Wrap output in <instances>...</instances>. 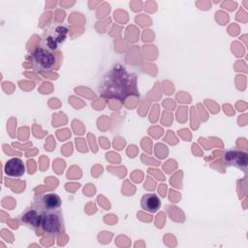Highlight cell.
<instances>
[{"label":"cell","mask_w":248,"mask_h":248,"mask_svg":"<svg viewBox=\"0 0 248 248\" xmlns=\"http://www.w3.org/2000/svg\"><path fill=\"white\" fill-rule=\"evenodd\" d=\"M107 82L117 84V86L108 87L106 89H102V96L115 97L117 99L122 100L130 95H137V92L123 87L121 85H136V78L131 74H128L125 70H113L108 75V80Z\"/></svg>","instance_id":"obj_1"},{"label":"cell","mask_w":248,"mask_h":248,"mask_svg":"<svg viewBox=\"0 0 248 248\" xmlns=\"http://www.w3.org/2000/svg\"><path fill=\"white\" fill-rule=\"evenodd\" d=\"M30 62L37 72H46L53 67L55 56L52 51L43 46H39L30 54Z\"/></svg>","instance_id":"obj_2"},{"label":"cell","mask_w":248,"mask_h":248,"mask_svg":"<svg viewBox=\"0 0 248 248\" xmlns=\"http://www.w3.org/2000/svg\"><path fill=\"white\" fill-rule=\"evenodd\" d=\"M41 228L46 233L51 235L62 232L64 230V222L61 213L59 211L43 212Z\"/></svg>","instance_id":"obj_3"},{"label":"cell","mask_w":248,"mask_h":248,"mask_svg":"<svg viewBox=\"0 0 248 248\" xmlns=\"http://www.w3.org/2000/svg\"><path fill=\"white\" fill-rule=\"evenodd\" d=\"M223 162L227 166L235 167L240 170H246L248 164V155L242 150H229L223 154Z\"/></svg>","instance_id":"obj_4"},{"label":"cell","mask_w":248,"mask_h":248,"mask_svg":"<svg viewBox=\"0 0 248 248\" xmlns=\"http://www.w3.org/2000/svg\"><path fill=\"white\" fill-rule=\"evenodd\" d=\"M36 204L41 212L57 211L61 206V199L55 193H47L43 195Z\"/></svg>","instance_id":"obj_5"},{"label":"cell","mask_w":248,"mask_h":248,"mask_svg":"<svg viewBox=\"0 0 248 248\" xmlns=\"http://www.w3.org/2000/svg\"><path fill=\"white\" fill-rule=\"evenodd\" d=\"M42 216L43 212H41L39 209L28 208L19 216V221L27 227L36 230L41 227Z\"/></svg>","instance_id":"obj_6"},{"label":"cell","mask_w":248,"mask_h":248,"mask_svg":"<svg viewBox=\"0 0 248 248\" xmlns=\"http://www.w3.org/2000/svg\"><path fill=\"white\" fill-rule=\"evenodd\" d=\"M4 172L11 177H20L25 172V166L21 159L12 158L4 166Z\"/></svg>","instance_id":"obj_7"},{"label":"cell","mask_w":248,"mask_h":248,"mask_svg":"<svg viewBox=\"0 0 248 248\" xmlns=\"http://www.w3.org/2000/svg\"><path fill=\"white\" fill-rule=\"evenodd\" d=\"M140 206L146 212L155 213L161 207V200L156 194L148 193L141 197Z\"/></svg>","instance_id":"obj_8"}]
</instances>
